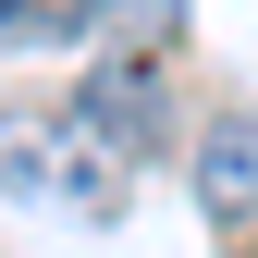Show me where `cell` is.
<instances>
[{
	"instance_id": "obj_1",
	"label": "cell",
	"mask_w": 258,
	"mask_h": 258,
	"mask_svg": "<svg viewBox=\"0 0 258 258\" xmlns=\"http://www.w3.org/2000/svg\"><path fill=\"white\" fill-rule=\"evenodd\" d=\"M0 197H61V209H123V148H99L86 123L49 111H0Z\"/></svg>"
},
{
	"instance_id": "obj_2",
	"label": "cell",
	"mask_w": 258,
	"mask_h": 258,
	"mask_svg": "<svg viewBox=\"0 0 258 258\" xmlns=\"http://www.w3.org/2000/svg\"><path fill=\"white\" fill-rule=\"evenodd\" d=\"M197 209L221 221V234L258 221V111H221L209 136H197Z\"/></svg>"
},
{
	"instance_id": "obj_3",
	"label": "cell",
	"mask_w": 258,
	"mask_h": 258,
	"mask_svg": "<svg viewBox=\"0 0 258 258\" xmlns=\"http://www.w3.org/2000/svg\"><path fill=\"white\" fill-rule=\"evenodd\" d=\"M74 123H86V136H111L123 160H136V148L160 136V99H148V74H136V61H99V86L74 99Z\"/></svg>"
},
{
	"instance_id": "obj_4",
	"label": "cell",
	"mask_w": 258,
	"mask_h": 258,
	"mask_svg": "<svg viewBox=\"0 0 258 258\" xmlns=\"http://www.w3.org/2000/svg\"><path fill=\"white\" fill-rule=\"evenodd\" d=\"M86 13H61V0H0V49H74Z\"/></svg>"
},
{
	"instance_id": "obj_5",
	"label": "cell",
	"mask_w": 258,
	"mask_h": 258,
	"mask_svg": "<svg viewBox=\"0 0 258 258\" xmlns=\"http://www.w3.org/2000/svg\"><path fill=\"white\" fill-rule=\"evenodd\" d=\"M99 25H123V37H160V25H172V0H99Z\"/></svg>"
}]
</instances>
